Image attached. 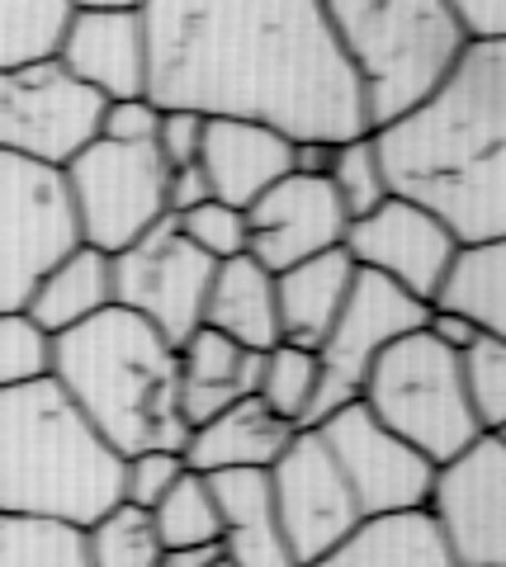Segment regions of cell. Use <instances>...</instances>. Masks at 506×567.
Segmentation results:
<instances>
[{
	"label": "cell",
	"instance_id": "36",
	"mask_svg": "<svg viewBox=\"0 0 506 567\" xmlns=\"http://www.w3.org/2000/svg\"><path fill=\"white\" fill-rule=\"evenodd\" d=\"M185 473V458L171 450H143L124 458V502L137 511H152L162 496L176 487V477Z\"/></svg>",
	"mask_w": 506,
	"mask_h": 567
},
{
	"label": "cell",
	"instance_id": "43",
	"mask_svg": "<svg viewBox=\"0 0 506 567\" xmlns=\"http://www.w3.org/2000/svg\"><path fill=\"white\" fill-rule=\"evenodd\" d=\"M223 563L218 544H195V548H162V563L156 567H214Z\"/></svg>",
	"mask_w": 506,
	"mask_h": 567
},
{
	"label": "cell",
	"instance_id": "24",
	"mask_svg": "<svg viewBox=\"0 0 506 567\" xmlns=\"http://www.w3.org/2000/svg\"><path fill=\"white\" fill-rule=\"evenodd\" d=\"M104 308H114V275H110V256L91 251V246H72L52 270L33 284L24 317L39 327L48 341L85 327L91 317Z\"/></svg>",
	"mask_w": 506,
	"mask_h": 567
},
{
	"label": "cell",
	"instance_id": "26",
	"mask_svg": "<svg viewBox=\"0 0 506 567\" xmlns=\"http://www.w3.org/2000/svg\"><path fill=\"white\" fill-rule=\"evenodd\" d=\"M426 308L455 312L478 336H502L506 341V241L459 246Z\"/></svg>",
	"mask_w": 506,
	"mask_h": 567
},
{
	"label": "cell",
	"instance_id": "5",
	"mask_svg": "<svg viewBox=\"0 0 506 567\" xmlns=\"http://www.w3.org/2000/svg\"><path fill=\"white\" fill-rule=\"evenodd\" d=\"M322 10L355 71L370 133L426 104L468 48L445 0H327Z\"/></svg>",
	"mask_w": 506,
	"mask_h": 567
},
{
	"label": "cell",
	"instance_id": "14",
	"mask_svg": "<svg viewBox=\"0 0 506 567\" xmlns=\"http://www.w3.org/2000/svg\"><path fill=\"white\" fill-rule=\"evenodd\" d=\"M312 431L322 435L327 454L337 458L345 487H351V496H355L360 520L403 516V511L426 506L435 468L416 450H407L397 435L383 431L360 402L337 406V412H331L327 421H318Z\"/></svg>",
	"mask_w": 506,
	"mask_h": 567
},
{
	"label": "cell",
	"instance_id": "19",
	"mask_svg": "<svg viewBox=\"0 0 506 567\" xmlns=\"http://www.w3.org/2000/svg\"><path fill=\"white\" fill-rule=\"evenodd\" d=\"M293 440V425L270 416L256 398L233 402L228 412H218L214 421H204L199 431H189L185 440V468L218 477V473H270V464Z\"/></svg>",
	"mask_w": 506,
	"mask_h": 567
},
{
	"label": "cell",
	"instance_id": "7",
	"mask_svg": "<svg viewBox=\"0 0 506 567\" xmlns=\"http://www.w3.org/2000/svg\"><path fill=\"white\" fill-rule=\"evenodd\" d=\"M166 162L156 147H118L91 142L62 166V189L72 204L81 246L100 256H118L166 218Z\"/></svg>",
	"mask_w": 506,
	"mask_h": 567
},
{
	"label": "cell",
	"instance_id": "38",
	"mask_svg": "<svg viewBox=\"0 0 506 567\" xmlns=\"http://www.w3.org/2000/svg\"><path fill=\"white\" fill-rule=\"evenodd\" d=\"M459 39L474 43H506V0H445Z\"/></svg>",
	"mask_w": 506,
	"mask_h": 567
},
{
	"label": "cell",
	"instance_id": "18",
	"mask_svg": "<svg viewBox=\"0 0 506 567\" xmlns=\"http://www.w3.org/2000/svg\"><path fill=\"white\" fill-rule=\"evenodd\" d=\"M199 171H204L208 199L247 213L260 194L293 171V142H285L270 128H256V123L204 118Z\"/></svg>",
	"mask_w": 506,
	"mask_h": 567
},
{
	"label": "cell",
	"instance_id": "16",
	"mask_svg": "<svg viewBox=\"0 0 506 567\" xmlns=\"http://www.w3.org/2000/svg\"><path fill=\"white\" fill-rule=\"evenodd\" d=\"M345 208L331 181H308V175H285L247 208V256L260 270H289L312 256L341 251L345 241Z\"/></svg>",
	"mask_w": 506,
	"mask_h": 567
},
{
	"label": "cell",
	"instance_id": "33",
	"mask_svg": "<svg viewBox=\"0 0 506 567\" xmlns=\"http://www.w3.org/2000/svg\"><path fill=\"white\" fill-rule=\"evenodd\" d=\"M327 181H331V189H337V199H341V208H345V218H351V223L364 218V213H374L383 199H389L370 137L341 142L337 156H331V175H327Z\"/></svg>",
	"mask_w": 506,
	"mask_h": 567
},
{
	"label": "cell",
	"instance_id": "23",
	"mask_svg": "<svg viewBox=\"0 0 506 567\" xmlns=\"http://www.w3.org/2000/svg\"><path fill=\"white\" fill-rule=\"evenodd\" d=\"M199 327L228 336L233 346L266 354L279 346V327H275V275L260 270L251 256L223 260L214 265L204 293V317Z\"/></svg>",
	"mask_w": 506,
	"mask_h": 567
},
{
	"label": "cell",
	"instance_id": "35",
	"mask_svg": "<svg viewBox=\"0 0 506 567\" xmlns=\"http://www.w3.org/2000/svg\"><path fill=\"white\" fill-rule=\"evenodd\" d=\"M48 374V336L24 312H0V393Z\"/></svg>",
	"mask_w": 506,
	"mask_h": 567
},
{
	"label": "cell",
	"instance_id": "13",
	"mask_svg": "<svg viewBox=\"0 0 506 567\" xmlns=\"http://www.w3.org/2000/svg\"><path fill=\"white\" fill-rule=\"evenodd\" d=\"M266 477H270V502H275L279 535H285L289 554L299 567L331 554V548L360 525L355 496H351V487H345L337 458L327 454L318 431H293V440L270 464Z\"/></svg>",
	"mask_w": 506,
	"mask_h": 567
},
{
	"label": "cell",
	"instance_id": "44",
	"mask_svg": "<svg viewBox=\"0 0 506 567\" xmlns=\"http://www.w3.org/2000/svg\"><path fill=\"white\" fill-rule=\"evenodd\" d=\"M214 567H228V563H214Z\"/></svg>",
	"mask_w": 506,
	"mask_h": 567
},
{
	"label": "cell",
	"instance_id": "9",
	"mask_svg": "<svg viewBox=\"0 0 506 567\" xmlns=\"http://www.w3.org/2000/svg\"><path fill=\"white\" fill-rule=\"evenodd\" d=\"M104 100L58 66V58L0 71V152L62 171L100 137Z\"/></svg>",
	"mask_w": 506,
	"mask_h": 567
},
{
	"label": "cell",
	"instance_id": "1",
	"mask_svg": "<svg viewBox=\"0 0 506 567\" xmlns=\"http://www.w3.org/2000/svg\"><path fill=\"white\" fill-rule=\"evenodd\" d=\"M147 100L162 114L256 123L293 147L370 137L322 0H152Z\"/></svg>",
	"mask_w": 506,
	"mask_h": 567
},
{
	"label": "cell",
	"instance_id": "10",
	"mask_svg": "<svg viewBox=\"0 0 506 567\" xmlns=\"http://www.w3.org/2000/svg\"><path fill=\"white\" fill-rule=\"evenodd\" d=\"M422 317H426V308L416 303V298H407L403 289H393L389 279H379L370 270H355L351 293H345L327 341L318 346V393L308 402L303 431L327 421L337 406L355 402L370 364L393 341H403L407 331L422 327Z\"/></svg>",
	"mask_w": 506,
	"mask_h": 567
},
{
	"label": "cell",
	"instance_id": "32",
	"mask_svg": "<svg viewBox=\"0 0 506 567\" xmlns=\"http://www.w3.org/2000/svg\"><path fill=\"white\" fill-rule=\"evenodd\" d=\"M459 379H464V398L478 431L502 435L506 431V341L502 336H478L459 354Z\"/></svg>",
	"mask_w": 506,
	"mask_h": 567
},
{
	"label": "cell",
	"instance_id": "27",
	"mask_svg": "<svg viewBox=\"0 0 506 567\" xmlns=\"http://www.w3.org/2000/svg\"><path fill=\"white\" fill-rule=\"evenodd\" d=\"M66 14V0H0V71L58 58Z\"/></svg>",
	"mask_w": 506,
	"mask_h": 567
},
{
	"label": "cell",
	"instance_id": "28",
	"mask_svg": "<svg viewBox=\"0 0 506 567\" xmlns=\"http://www.w3.org/2000/svg\"><path fill=\"white\" fill-rule=\"evenodd\" d=\"M152 529L162 548H195V544H218L223 525H218V502L214 487H208L204 473H180L176 487H171L152 511Z\"/></svg>",
	"mask_w": 506,
	"mask_h": 567
},
{
	"label": "cell",
	"instance_id": "4",
	"mask_svg": "<svg viewBox=\"0 0 506 567\" xmlns=\"http://www.w3.org/2000/svg\"><path fill=\"white\" fill-rule=\"evenodd\" d=\"M124 502V458L48 374L0 393V516L85 529Z\"/></svg>",
	"mask_w": 506,
	"mask_h": 567
},
{
	"label": "cell",
	"instance_id": "39",
	"mask_svg": "<svg viewBox=\"0 0 506 567\" xmlns=\"http://www.w3.org/2000/svg\"><path fill=\"white\" fill-rule=\"evenodd\" d=\"M199 142H204V118H195V114H162L152 147L166 162V171H180V166L199 162Z\"/></svg>",
	"mask_w": 506,
	"mask_h": 567
},
{
	"label": "cell",
	"instance_id": "15",
	"mask_svg": "<svg viewBox=\"0 0 506 567\" xmlns=\"http://www.w3.org/2000/svg\"><path fill=\"white\" fill-rule=\"evenodd\" d=\"M341 251L351 256L355 270L389 279L393 289H403L407 298H416L426 308L450 256L459 251V241L431 213L412 208L403 199H383L374 213H364V218L345 227Z\"/></svg>",
	"mask_w": 506,
	"mask_h": 567
},
{
	"label": "cell",
	"instance_id": "3",
	"mask_svg": "<svg viewBox=\"0 0 506 567\" xmlns=\"http://www.w3.org/2000/svg\"><path fill=\"white\" fill-rule=\"evenodd\" d=\"M48 379L118 458L185 450L176 346H166L143 317L104 308L85 327L48 341Z\"/></svg>",
	"mask_w": 506,
	"mask_h": 567
},
{
	"label": "cell",
	"instance_id": "11",
	"mask_svg": "<svg viewBox=\"0 0 506 567\" xmlns=\"http://www.w3.org/2000/svg\"><path fill=\"white\" fill-rule=\"evenodd\" d=\"M110 275H114V308L143 317L166 346H180L185 336L199 331L214 260L199 256L180 237L176 218H162L128 251L110 256Z\"/></svg>",
	"mask_w": 506,
	"mask_h": 567
},
{
	"label": "cell",
	"instance_id": "40",
	"mask_svg": "<svg viewBox=\"0 0 506 567\" xmlns=\"http://www.w3.org/2000/svg\"><path fill=\"white\" fill-rule=\"evenodd\" d=\"M208 204V185H204V171L195 166H180L166 175V218H180V213Z\"/></svg>",
	"mask_w": 506,
	"mask_h": 567
},
{
	"label": "cell",
	"instance_id": "22",
	"mask_svg": "<svg viewBox=\"0 0 506 567\" xmlns=\"http://www.w3.org/2000/svg\"><path fill=\"white\" fill-rule=\"evenodd\" d=\"M218 502V548L228 567H299L275 520L266 473H218L208 477Z\"/></svg>",
	"mask_w": 506,
	"mask_h": 567
},
{
	"label": "cell",
	"instance_id": "17",
	"mask_svg": "<svg viewBox=\"0 0 506 567\" xmlns=\"http://www.w3.org/2000/svg\"><path fill=\"white\" fill-rule=\"evenodd\" d=\"M58 66L104 104L147 95V33L137 6H72Z\"/></svg>",
	"mask_w": 506,
	"mask_h": 567
},
{
	"label": "cell",
	"instance_id": "29",
	"mask_svg": "<svg viewBox=\"0 0 506 567\" xmlns=\"http://www.w3.org/2000/svg\"><path fill=\"white\" fill-rule=\"evenodd\" d=\"M85 539V563L91 567H156L162 563V539L152 529V516L128 502L104 511L100 520L81 529Z\"/></svg>",
	"mask_w": 506,
	"mask_h": 567
},
{
	"label": "cell",
	"instance_id": "34",
	"mask_svg": "<svg viewBox=\"0 0 506 567\" xmlns=\"http://www.w3.org/2000/svg\"><path fill=\"white\" fill-rule=\"evenodd\" d=\"M176 227H180V237L195 246L199 256L214 260V265L247 256V213H237V208L218 204V199H208L199 208L180 213Z\"/></svg>",
	"mask_w": 506,
	"mask_h": 567
},
{
	"label": "cell",
	"instance_id": "25",
	"mask_svg": "<svg viewBox=\"0 0 506 567\" xmlns=\"http://www.w3.org/2000/svg\"><path fill=\"white\" fill-rule=\"evenodd\" d=\"M308 567H455L426 511L360 520L331 554Z\"/></svg>",
	"mask_w": 506,
	"mask_h": 567
},
{
	"label": "cell",
	"instance_id": "21",
	"mask_svg": "<svg viewBox=\"0 0 506 567\" xmlns=\"http://www.w3.org/2000/svg\"><path fill=\"white\" fill-rule=\"evenodd\" d=\"M355 284V265L345 251H327L312 256L303 265H289V270L275 275V327H279V346L293 350H312L327 341L331 322L345 303Z\"/></svg>",
	"mask_w": 506,
	"mask_h": 567
},
{
	"label": "cell",
	"instance_id": "41",
	"mask_svg": "<svg viewBox=\"0 0 506 567\" xmlns=\"http://www.w3.org/2000/svg\"><path fill=\"white\" fill-rule=\"evenodd\" d=\"M422 331L431 336L435 346H445V350H455V354H464L468 346L478 341V331L464 322V317H455V312H435V308H426V317H422Z\"/></svg>",
	"mask_w": 506,
	"mask_h": 567
},
{
	"label": "cell",
	"instance_id": "42",
	"mask_svg": "<svg viewBox=\"0 0 506 567\" xmlns=\"http://www.w3.org/2000/svg\"><path fill=\"white\" fill-rule=\"evenodd\" d=\"M331 156H337V147H322V142H303V147H293V171H289V175L327 181V175H331Z\"/></svg>",
	"mask_w": 506,
	"mask_h": 567
},
{
	"label": "cell",
	"instance_id": "30",
	"mask_svg": "<svg viewBox=\"0 0 506 567\" xmlns=\"http://www.w3.org/2000/svg\"><path fill=\"white\" fill-rule=\"evenodd\" d=\"M318 393V354L312 350H293V346H275L260 360V383H256V402L270 416L289 421L293 431H303L308 402Z\"/></svg>",
	"mask_w": 506,
	"mask_h": 567
},
{
	"label": "cell",
	"instance_id": "37",
	"mask_svg": "<svg viewBox=\"0 0 506 567\" xmlns=\"http://www.w3.org/2000/svg\"><path fill=\"white\" fill-rule=\"evenodd\" d=\"M156 123H162V110L143 95V100H114L104 104L100 114V142H118V147H147L156 142Z\"/></svg>",
	"mask_w": 506,
	"mask_h": 567
},
{
	"label": "cell",
	"instance_id": "6",
	"mask_svg": "<svg viewBox=\"0 0 506 567\" xmlns=\"http://www.w3.org/2000/svg\"><path fill=\"white\" fill-rule=\"evenodd\" d=\"M355 402L389 435L422 454L431 468L464 454L483 435L464 398L459 354L435 346L422 327L407 331L403 341H393L370 364Z\"/></svg>",
	"mask_w": 506,
	"mask_h": 567
},
{
	"label": "cell",
	"instance_id": "31",
	"mask_svg": "<svg viewBox=\"0 0 506 567\" xmlns=\"http://www.w3.org/2000/svg\"><path fill=\"white\" fill-rule=\"evenodd\" d=\"M0 567H91V563H85L81 529L0 516Z\"/></svg>",
	"mask_w": 506,
	"mask_h": 567
},
{
	"label": "cell",
	"instance_id": "2",
	"mask_svg": "<svg viewBox=\"0 0 506 567\" xmlns=\"http://www.w3.org/2000/svg\"><path fill=\"white\" fill-rule=\"evenodd\" d=\"M370 142L389 199L431 213L459 246L506 241V43L464 48L441 91Z\"/></svg>",
	"mask_w": 506,
	"mask_h": 567
},
{
	"label": "cell",
	"instance_id": "8",
	"mask_svg": "<svg viewBox=\"0 0 506 567\" xmlns=\"http://www.w3.org/2000/svg\"><path fill=\"white\" fill-rule=\"evenodd\" d=\"M81 246L62 171L0 152V312H24L33 284Z\"/></svg>",
	"mask_w": 506,
	"mask_h": 567
},
{
	"label": "cell",
	"instance_id": "12",
	"mask_svg": "<svg viewBox=\"0 0 506 567\" xmlns=\"http://www.w3.org/2000/svg\"><path fill=\"white\" fill-rule=\"evenodd\" d=\"M422 511L455 567H506V435H478L435 464Z\"/></svg>",
	"mask_w": 506,
	"mask_h": 567
},
{
	"label": "cell",
	"instance_id": "20",
	"mask_svg": "<svg viewBox=\"0 0 506 567\" xmlns=\"http://www.w3.org/2000/svg\"><path fill=\"white\" fill-rule=\"evenodd\" d=\"M260 360L266 354L233 346L228 336L199 327L195 336H185L176 346L180 364V421L189 431H199L204 421H214L218 412H228L233 402L256 398L260 383Z\"/></svg>",
	"mask_w": 506,
	"mask_h": 567
}]
</instances>
